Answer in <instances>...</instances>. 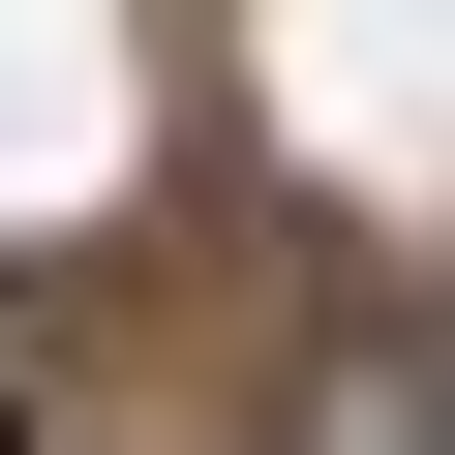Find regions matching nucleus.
<instances>
[{
	"mask_svg": "<svg viewBox=\"0 0 455 455\" xmlns=\"http://www.w3.org/2000/svg\"><path fill=\"white\" fill-rule=\"evenodd\" d=\"M334 455H455V334H395V364L334 395Z\"/></svg>",
	"mask_w": 455,
	"mask_h": 455,
	"instance_id": "nucleus-1",
	"label": "nucleus"
},
{
	"mask_svg": "<svg viewBox=\"0 0 455 455\" xmlns=\"http://www.w3.org/2000/svg\"><path fill=\"white\" fill-rule=\"evenodd\" d=\"M0 455H31V395H0Z\"/></svg>",
	"mask_w": 455,
	"mask_h": 455,
	"instance_id": "nucleus-2",
	"label": "nucleus"
}]
</instances>
